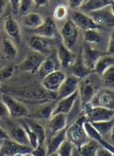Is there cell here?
<instances>
[{
  "label": "cell",
  "mask_w": 114,
  "mask_h": 156,
  "mask_svg": "<svg viewBox=\"0 0 114 156\" xmlns=\"http://www.w3.org/2000/svg\"><path fill=\"white\" fill-rule=\"evenodd\" d=\"M24 156H33V154H31V153H27V154H25Z\"/></svg>",
  "instance_id": "cell-52"
},
{
  "label": "cell",
  "mask_w": 114,
  "mask_h": 156,
  "mask_svg": "<svg viewBox=\"0 0 114 156\" xmlns=\"http://www.w3.org/2000/svg\"><path fill=\"white\" fill-rule=\"evenodd\" d=\"M32 31L35 35L42 36L46 39H55L58 35L57 25L51 17H48L44 20L41 26Z\"/></svg>",
  "instance_id": "cell-16"
},
{
  "label": "cell",
  "mask_w": 114,
  "mask_h": 156,
  "mask_svg": "<svg viewBox=\"0 0 114 156\" xmlns=\"http://www.w3.org/2000/svg\"><path fill=\"white\" fill-rule=\"evenodd\" d=\"M48 1L47 0H35L33 1V6L36 8L43 7V6H47L48 5Z\"/></svg>",
  "instance_id": "cell-47"
},
{
  "label": "cell",
  "mask_w": 114,
  "mask_h": 156,
  "mask_svg": "<svg viewBox=\"0 0 114 156\" xmlns=\"http://www.w3.org/2000/svg\"><path fill=\"white\" fill-rule=\"evenodd\" d=\"M68 8L66 5L59 4L55 7L53 13V17L57 21H62L66 18L68 16Z\"/></svg>",
  "instance_id": "cell-37"
},
{
  "label": "cell",
  "mask_w": 114,
  "mask_h": 156,
  "mask_svg": "<svg viewBox=\"0 0 114 156\" xmlns=\"http://www.w3.org/2000/svg\"><path fill=\"white\" fill-rule=\"evenodd\" d=\"M80 80L73 76H66L65 80L61 84V87L57 91V99L68 97L72 94L78 91Z\"/></svg>",
  "instance_id": "cell-15"
},
{
  "label": "cell",
  "mask_w": 114,
  "mask_h": 156,
  "mask_svg": "<svg viewBox=\"0 0 114 156\" xmlns=\"http://www.w3.org/2000/svg\"><path fill=\"white\" fill-rule=\"evenodd\" d=\"M70 20L74 23L78 29L84 30V32L91 29H100L88 14L82 12L72 11L71 13Z\"/></svg>",
  "instance_id": "cell-12"
},
{
  "label": "cell",
  "mask_w": 114,
  "mask_h": 156,
  "mask_svg": "<svg viewBox=\"0 0 114 156\" xmlns=\"http://www.w3.org/2000/svg\"><path fill=\"white\" fill-rule=\"evenodd\" d=\"M70 69L71 72H72V76L78 78L79 80L84 79V77L89 76L90 74L93 73L84 65L80 58L76 59L74 64L70 67Z\"/></svg>",
  "instance_id": "cell-30"
},
{
  "label": "cell",
  "mask_w": 114,
  "mask_h": 156,
  "mask_svg": "<svg viewBox=\"0 0 114 156\" xmlns=\"http://www.w3.org/2000/svg\"><path fill=\"white\" fill-rule=\"evenodd\" d=\"M24 121L28 124L31 129L36 134L37 139H38L39 145H45L46 141V130L40 123L36 122L33 119H29L28 118H24Z\"/></svg>",
  "instance_id": "cell-28"
},
{
  "label": "cell",
  "mask_w": 114,
  "mask_h": 156,
  "mask_svg": "<svg viewBox=\"0 0 114 156\" xmlns=\"http://www.w3.org/2000/svg\"><path fill=\"white\" fill-rule=\"evenodd\" d=\"M83 2H84L83 0H70V1L67 2L68 5H66V6L68 8H70L71 10H76L78 9H80Z\"/></svg>",
  "instance_id": "cell-43"
},
{
  "label": "cell",
  "mask_w": 114,
  "mask_h": 156,
  "mask_svg": "<svg viewBox=\"0 0 114 156\" xmlns=\"http://www.w3.org/2000/svg\"><path fill=\"white\" fill-rule=\"evenodd\" d=\"M82 111L89 122H98L113 119L114 111L103 107H92L90 103L82 107Z\"/></svg>",
  "instance_id": "cell-4"
},
{
  "label": "cell",
  "mask_w": 114,
  "mask_h": 156,
  "mask_svg": "<svg viewBox=\"0 0 114 156\" xmlns=\"http://www.w3.org/2000/svg\"><path fill=\"white\" fill-rule=\"evenodd\" d=\"M21 125H22V127L24 128V129H25V133H26L27 136L29 138V145H30V147L33 149L36 148V147L39 145L38 139H37L36 134L33 133V130L31 129L30 128H29V126H28V124H27L24 120L21 122Z\"/></svg>",
  "instance_id": "cell-36"
},
{
  "label": "cell",
  "mask_w": 114,
  "mask_h": 156,
  "mask_svg": "<svg viewBox=\"0 0 114 156\" xmlns=\"http://www.w3.org/2000/svg\"><path fill=\"white\" fill-rule=\"evenodd\" d=\"M3 140H0V151L2 149V145H3Z\"/></svg>",
  "instance_id": "cell-51"
},
{
  "label": "cell",
  "mask_w": 114,
  "mask_h": 156,
  "mask_svg": "<svg viewBox=\"0 0 114 156\" xmlns=\"http://www.w3.org/2000/svg\"><path fill=\"white\" fill-rule=\"evenodd\" d=\"M102 55H104V54L101 51L94 48L91 45L85 44L82 49L80 58L82 60V62L84 63V65L88 69L93 72L95 65Z\"/></svg>",
  "instance_id": "cell-11"
},
{
  "label": "cell",
  "mask_w": 114,
  "mask_h": 156,
  "mask_svg": "<svg viewBox=\"0 0 114 156\" xmlns=\"http://www.w3.org/2000/svg\"><path fill=\"white\" fill-rule=\"evenodd\" d=\"M59 67H60V63L56 54H51L50 55L45 58L37 73L40 76L44 77L47 74L59 70Z\"/></svg>",
  "instance_id": "cell-19"
},
{
  "label": "cell",
  "mask_w": 114,
  "mask_h": 156,
  "mask_svg": "<svg viewBox=\"0 0 114 156\" xmlns=\"http://www.w3.org/2000/svg\"><path fill=\"white\" fill-rule=\"evenodd\" d=\"M66 140V128L65 129L61 130L55 135L50 137L48 143L46 146L47 148V155L49 156L57 151L58 147L61 146V144Z\"/></svg>",
  "instance_id": "cell-24"
},
{
  "label": "cell",
  "mask_w": 114,
  "mask_h": 156,
  "mask_svg": "<svg viewBox=\"0 0 114 156\" xmlns=\"http://www.w3.org/2000/svg\"><path fill=\"white\" fill-rule=\"evenodd\" d=\"M33 148L29 146H25L16 143L10 139L4 140L3 145L0 151L1 154L5 156H13L17 154L31 153Z\"/></svg>",
  "instance_id": "cell-13"
},
{
  "label": "cell",
  "mask_w": 114,
  "mask_h": 156,
  "mask_svg": "<svg viewBox=\"0 0 114 156\" xmlns=\"http://www.w3.org/2000/svg\"><path fill=\"white\" fill-rule=\"evenodd\" d=\"M45 58V55L38 53L28 55L17 66V69L21 72L36 73L38 72L39 69Z\"/></svg>",
  "instance_id": "cell-10"
},
{
  "label": "cell",
  "mask_w": 114,
  "mask_h": 156,
  "mask_svg": "<svg viewBox=\"0 0 114 156\" xmlns=\"http://www.w3.org/2000/svg\"><path fill=\"white\" fill-rule=\"evenodd\" d=\"M113 4L114 2L112 0H88V1H84L80 10H82V13L88 14L91 12L101 10Z\"/></svg>",
  "instance_id": "cell-23"
},
{
  "label": "cell",
  "mask_w": 114,
  "mask_h": 156,
  "mask_svg": "<svg viewBox=\"0 0 114 156\" xmlns=\"http://www.w3.org/2000/svg\"><path fill=\"white\" fill-rule=\"evenodd\" d=\"M67 124L68 118L65 114H58L51 116L47 126V133L49 136H52L61 130L65 129L67 127Z\"/></svg>",
  "instance_id": "cell-17"
},
{
  "label": "cell",
  "mask_w": 114,
  "mask_h": 156,
  "mask_svg": "<svg viewBox=\"0 0 114 156\" xmlns=\"http://www.w3.org/2000/svg\"><path fill=\"white\" fill-rule=\"evenodd\" d=\"M90 123H91V122H90ZM91 124L92 125V126L95 128V129H96V131H97L104 139H105V137L106 136H109L111 137L112 140L114 125L113 119L109 121H105V122H91Z\"/></svg>",
  "instance_id": "cell-26"
},
{
  "label": "cell",
  "mask_w": 114,
  "mask_h": 156,
  "mask_svg": "<svg viewBox=\"0 0 114 156\" xmlns=\"http://www.w3.org/2000/svg\"><path fill=\"white\" fill-rule=\"evenodd\" d=\"M96 156H113V152L109 151L108 149L100 147L97 150Z\"/></svg>",
  "instance_id": "cell-45"
},
{
  "label": "cell",
  "mask_w": 114,
  "mask_h": 156,
  "mask_svg": "<svg viewBox=\"0 0 114 156\" xmlns=\"http://www.w3.org/2000/svg\"><path fill=\"white\" fill-rule=\"evenodd\" d=\"M56 55L58 59L60 66L65 69L70 68L76 60V54L72 50L68 49L63 44L58 47Z\"/></svg>",
  "instance_id": "cell-18"
},
{
  "label": "cell",
  "mask_w": 114,
  "mask_h": 156,
  "mask_svg": "<svg viewBox=\"0 0 114 156\" xmlns=\"http://www.w3.org/2000/svg\"><path fill=\"white\" fill-rule=\"evenodd\" d=\"M86 121L87 118L83 114L66 128V140L78 148L90 140L84 128Z\"/></svg>",
  "instance_id": "cell-2"
},
{
  "label": "cell",
  "mask_w": 114,
  "mask_h": 156,
  "mask_svg": "<svg viewBox=\"0 0 114 156\" xmlns=\"http://www.w3.org/2000/svg\"><path fill=\"white\" fill-rule=\"evenodd\" d=\"M1 51L6 60H12L17 56V49L14 43L8 38H4L1 44Z\"/></svg>",
  "instance_id": "cell-31"
},
{
  "label": "cell",
  "mask_w": 114,
  "mask_h": 156,
  "mask_svg": "<svg viewBox=\"0 0 114 156\" xmlns=\"http://www.w3.org/2000/svg\"><path fill=\"white\" fill-rule=\"evenodd\" d=\"M70 156H82L81 153H80V149L75 146L73 147V148H72Z\"/></svg>",
  "instance_id": "cell-49"
},
{
  "label": "cell",
  "mask_w": 114,
  "mask_h": 156,
  "mask_svg": "<svg viewBox=\"0 0 114 156\" xmlns=\"http://www.w3.org/2000/svg\"><path fill=\"white\" fill-rule=\"evenodd\" d=\"M0 88H1V85H0ZM2 93L1 92V91H0V100H1V98H2Z\"/></svg>",
  "instance_id": "cell-55"
},
{
  "label": "cell",
  "mask_w": 114,
  "mask_h": 156,
  "mask_svg": "<svg viewBox=\"0 0 114 156\" xmlns=\"http://www.w3.org/2000/svg\"><path fill=\"white\" fill-rule=\"evenodd\" d=\"M73 147L74 146L69 141L65 140L61 144V146L59 147L58 149L56 151V153H57V154L58 156H70Z\"/></svg>",
  "instance_id": "cell-38"
},
{
  "label": "cell",
  "mask_w": 114,
  "mask_h": 156,
  "mask_svg": "<svg viewBox=\"0 0 114 156\" xmlns=\"http://www.w3.org/2000/svg\"><path fill=\"white\" fill-rule=\"evenodd\" d=\"M84 40L87 44H98L101 42L102 36L98 29H91L84 32Z\"/></svg>",
  "instance_id": "cell-33"
},
{
  "label": "cell",
  "mask_w": 114,
  "mask_h": 156,
  "mask_svg": "<svg viewBox=\"0 0 114 156\" xmlns=\"http://www.w3.org/2000/svg\"><path fill=\"white\" fill-rule=\"evenodd\" d=\"M8 135L10 136V139L15 141L16 143L30 147L29 138L27 136L26 133L22 126H16V127L13 128L10 131V133H8Z\"/></svg>",
  "instance_id": "cell-27"
},
{
  "label": "cell",
  "mask_w": 114,
  "mask_h": 156,
  "mask_svg": "<svg viewBox=\"0 0 114 156\" xmlns=\"http://www.w3.org/2000/svg\"><path fill=\"white\" fill-rule=\"evenodd\" d=\"M92 107H103V108L113 110L114 109V93L111 88H99L90 101Z\"/></svg>",
  "instance_id": "cell-7"
},
{
  "label": "cell",
  "mask_w": 114,
  "mask_h": 156,
  "mask_svg": "<svg viewBox=\"0 0 114 156\" xmlns=\"http://www.w3.org/2000/svg\"><path fill=\"white\" fill-rule=\"evenodd\" d=\"M43 21L44 19L40 13L31 12L29 14L24 16L23 25L31 30H35L41 26Z\"/></svg>",
  "instance_id": "cell-29"
},
{
  "label": "cell",
  "mask_w": 114,
  "mask_h": 156,
  "mask_svg": "<svg viewBox=\"0 0 114 156\" xmlns=\"http://www.w3.org/2000/svg\"><path fill=\"white\" fill-rule=\"evenodd\" d=\"M4 30L6 32L8 36L10 38L20 42L21 40V28L19 24L17 23L11 15H8L5 18L3 23Z\"/></svg>",
  "instance_id": "cell-21"
},
{
  "label": "cell",
  "mask_w": 114,
  "mask_h": 156,
  "mask_svg": "<svg viewBox=\"0 0 114 156\" xmlns=\"http://www.w3.org/2000/svg\"><path fill=\"white\" fill-rule=\"evenodd\" d=\"M10 116L7 107L2 100H0V119H5V118H8Z\"/></svg>",
  "instance_id": "cell-44"
},
{
  "label": "cell",
  "mask_w": 114,
  "mask_h": 156,
  "mask_svg": "<svg viewBox=\"0 0 114 156\" xmlns=\"http://www.w3.org/2000/svg\"><path fill=\"white\" fill-rule=\"evenodd\" d=\"M14 73V67L7 66L0 69V82L6 80L13 76Z\"/></svg>",
  "instance_id": "cell-40"
},
{
  "label": "cell",
  "mask_w": 114,
  "mask_h": 156,
  "mask_svg": "<svg viewBox=\"0 0 114 156\" xmlns=\"http://www.w3.org/2000/svg\"><path fill=\"white\" fill-rule=\"evenodd\" d=\"M24 155H25V154H17L13 156H24Z\"/></svg>",
  "instance_id": "cell-53"
},
{
  "label": "cell",
  "mask_w": 114,
  "mask_h": 156,
  "mask_svg": "<svg viewBox=\"0 0 114 156\" xmlns=\"http://www.w3.org/2000/svg\"><path fill=\"white\" fill-rule=\"evenodd\" d=\"M63 45L72 50L77 44L79 40V29L70 19L67 20L60 29Z\"/></svg>",
  "instance_id": "cell-5"
},
{
  "label": "cell",
  "mask_w": 114,
  "mask_h": 156,
  "mask_svg": "<svg viewBox=\"0 0 114 156\" xmlns=\"http://www.w3.org/2000/svg\"><path fill=\"white\" fill-rule=\"evenodd\" d=\"M6 3H7L6 1L0 0V16L2 15V13H3L4 10H5V9H6Z\"/></svg>",
  "instance_id": "cell-50"
},
{
  "label": "cell",
  "mask_w": 114,
  "mask_h": 156,
  "mask_svg": "<svg viewBox=\"0 0 114 156\" xmlns=\"http://www.w3.org/2000/svg\"><path fill=\"white\" fill-rule=\"evenodd\" d=\"M49 156H58L57 154V153H54V154H50V155H49Z\"/></svg>",
  "instance_id": "cell-54"
},
{
  "label": "cell",
  "mask_w": 114,
  "mask_h": 156,
  "mask_svg": "<svg viewBox=\"0 0 114 156\" xmlns=\"http://www.w3.org/2000/svg\"><path fill=\"white\" fill-rule=\"evenodd\" d=\"M113 52H114V33L113 32H112L110 36H109L108 44H107L106 55L113 56Z\"/></svg>",
  "instance_id": "cell-42"
},
{
  "label": "cell",
  "mask_w": 114,
  "mask_h": 156,
  "mask_svg": "<svg viewBox=\"0 0 114 156\" xmlns=\"http://www.w3.org/2000/svg\"><path fill=\"white\" fill-rule=\"evenodd\" d=\"M78 98L79 93L78 91H77L75 93L72 94L71 95L68 96V97L59 99L57 104H55V107H54V109L52 116L58 114H65V115L69 114L71 112V111H72V109L74 107L75 103H76Z\"/></svg>",
  "instance_id": "cell-14"
},
{
  "label": "cell",
  "mask_w": 114,
  "mask_h": 156,
  "mask_svg": "<svg viewBox=\"0 0 114 156\" xmlns=\"http://www.w3.org/2000/svg\"><path fill=\"white\" fill-rule=\"evenodd\" d=\"M0 91L3 94L11 95L20 102L29 103H52L57 99V93L48 91L41 87L36 85H24L17 87H1Z\"/></svg>",
  "instance_id": "cell-1"
},
{
  "label": "cell",
  "mask_w": 114,
  "mask_h": 156,
  "mask_svg": "<svg viewBox=\"0 0 114 156\" xmlns=\"http://www.w3.org/2000/svg\"><path fill=\"white\" fill-rule=\"evenodd\" d=\"M54 107H55V105L52 103H44L36 111V117L41 118V119H50L53 114Z\"/></svg>",
  "instance_id": "cell-34"
},
{
  "label": "cell",
  "mask_w": 114,
  "mask_h": 156,
  "mask_svg": "<svg viewBox=\"0 0 114 156\" xmlns=\"http://www.w3.org/2000/svg\"><path fill=\"white\" fill-rule=\"evenodd\" d=\"M33 6V1L31 0H21L20 1V7L18 13L21 15H27L31 13V10Z\"/></svg>",
  "instance_id": "cell-39"
},
{
  "label": "cell",
  "mask_w": 114,
  "mask_h": 156,
  "mask_svg": "<svg viewBox=\"0 0 114 156\" xmlns=\"http://www.w3.org/2000/svg\"><path fill=\"white\" fill-rule=\"evenodd\" d=\"M1 100L6 106L12 118H25L29 115V111L25 105L11 95L2 93Z\"/></svg>",
  "instance_id": "cell-6"
},
{
  "label": "cell",
  "mask_w": 114,
  "mask_h": 156,
  "mask_svg": "<svg viewBox=\"0 0 114 156\" xmlns=\"http://www.w3.org/2000/svg\"><path fill=\"white\" fill-rule=\"evenodd\" d=\"M97 76L98 75L92 73L89 76L80 80L78 93L81 108L90 103V101L93 98L95 94L99 89Z\"/></svg>",
  "instance_id": "cell-3"
},
{
  "label": "cell",
  "mask_w": 114,
  "mask_h": 156,
  "mask_svg": "<svg viewBox=\"0 0 114 156\" xmlns=\"http://www.w3.org/2000/svg\"><path fill=\"white\" fill-rule=\"evenodd\" d=\"M84 130H85L86 132V133H87L88 136L90 138V140H93L96 141L97 143H98L99 144H100L101 147L108 149L109 151H110L113 152V145H112V144L109 143V141H107L105 139H104V138L96 131V129L92 126V125H91L89 122L86 121V122H84Z\"/></svg>",
  "instance_id": "cell-20"
},
{
  "label": "cell",
  "mask_w": 114,
  "mask_h": 156,
  "mask_svg": "<svg viewBox=\"0 0 114 156\" xmlns=\"http://www.w3.org/2000/svg\"><path fill=\"white\" fill-rule=\"evenodd\" d=\"M29 46L35 53H38L43 55L49 51V41L42 36L33 35L30 37L29 41Z\"/></svg>",
  "instance_id": "cell-22"
},
{
  "label": "cell",
  "mask_w": 114,
  "mask_h": 156,
  "mask_svg": "<svg viewBox=\"0 0 114 156\" xmlns=\"http://www.w3.org/2000/svg\"><path fill=\"white\" fill-rule=\"evenodd\" d=\"M100 144L93 140H90L80 147V151L82 156H96L97 150L100 147Z\"/></svg>",
  "instance_id": "cell-32"
},
{
  "label": "cell",
  "mask_w": 114,
  "mask_h": 156,
  "mask_svg": "<svg viewBox=\"0 0 114 156\" xmlns=\"http://www.w3.org/2000/svg\"><path fill=\"white\" fill-rule=\"evenodd\" d=\"M10 6H11V10L13 13L17 14L19 12V7H20V1L19 0H13V1H10Z\"/></svg>",
  "instance_id": "cell-46"
},
{
  "label": "cell",
  "mask_w": 114,
  "mask_h": 156,
  "mask_svg": "<svg viewBox=\"0 0 114 156\" xmlns=\"http://www.w3.org/2000/svg\"><path fill=\"white\" fill-rule=\"evenodd\" d=\"M66 74L61 70L53 72L43 78L42 87L47 91L57 93L61 84L66 78Z\"/></svg>",
  "instance_id": "cell-9"
},
{
  "label": "cell",
  "mask_w": 114,
  "mask_h": 156,
  "mask_svg": "<svg viewBox=\"0 0 114 156\" xmlns=\"http://www.w3.org/2000/svg\"><path fill=\"white\" fill-rule=\"evenodd\" d=\"M10 139V136L8 135V133H6L5 130L0 126V140H7Z\"/></svg>",
  "instance_id": "cell-48"
},
{
  "label": "cell",
  "mask_w": 114,
  "mask_h": 156,
  "mask_svg": "<svg viewBox=\"0 0 114 156\" xmlns=\"http://www.w3.org/2000/svg\"><path fill=\"white\" fill-rule=\"evenodd\" d=\"M114 66L113 56L104 55L98 60L94 67L93 73L100 77L109 68Z\"/></svg>",
  "instance_id": "cell-25"
},
{
  "label": "cell",
  "mask_w": 114,
  "mask_h": 156,
  "mask_svg": "<svg viewBox=\"0 0 114 156\" xmlns=\"http://www.w3.org/2000/svg\"><path fill=\"white\" fill-rule=\"evenodd\" d=\"M100 80L108 88L112 89L114 83V66L109 68L105 72L100 76Z\"/></svg>",
  "instance_id": "cell-35"
},
{
  "label": "cell",
  "mask_w": 114,
  "mask_h": 156,
  "mask_svg": "<svg viewBox=\"0 0 114 156\" xmlns=\"http://www.w3.org/2000/svg\"><path fill=\"white\" fill-rule=\"evenodd\" d=\"M88 15L93 20L94 22L101 28L102 26L113 27L114 25V12L113 5L105 7L101 10L91 12Z\"/></svg>",
  "instance_id": "cell-8"
},
{
  "label": "cell",
  "mask_w": 114,
  "mask_h": 156,
  "mask_svg": "<svg viewBox=\"0 0 114 156\" xmlns=\"http://www.w3.org/2000/svg\"><path fill=\"white\" fill-rule=\"evenodd\" d=\"M31 154H33V156H47L46 146L45 145H38L36 148L32 150Z\"/></svg>",
  "instance_id": "cell-41"
}]
</instances>
